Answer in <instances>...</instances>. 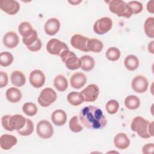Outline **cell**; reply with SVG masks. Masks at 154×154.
Returning a JSON list of instances; mask_svg holds the SVG:
<instances>
[{
    "mask_svg": "<svg viewBox=\"0 0 154 154\" xmlns=\"http://www.w3.org/2000/svg\"><path fill=\"white\" fill-rule=\"evenodd\" d=\"M119 108V102L114 99H111L105 105V109L109 114H116Z\"/></svg>",
    "mask_w": 154,
    "mask_h": 154,
    "instance_id": "d590c367",
    "label": "cell"
},
{
    "mask_svg": "<svg viewBox=\"0 0 154 154\" xmlns=\"http://www.w3.org/2000/svg\"><path fill=\"white\" fill-rule=\"evenodd\" d=\"M26 122V119L21 114L5 115L1 118V124L4 129L8 131H19L22 129Z\"/></svg>",
    "mask_w": 154,
    "mask_h": 154,
    "instance_id": "3957f363",
    "label": "cell"
},
{
    "mask_svg": "<svg viewBox=\"0 0 154 154\" xmlns=\"http://www.w3.org/2000/svg\"><path fill=\"white\" fill-rule=\"evenodd\" d=\"M54 85L58 91H64L68 88L67 79L64 75H58L54 79Z\"/></svg>",
    "mask_w": 154,
    "mask_h": 154,
    "instance_id": "cb8c5ba5",
    "label": "cell"
},
{
    "mask_svg": "<svg viewBox=\"0 0 154 154\" xmlns=\"http://www.w3.org/2000/svg\"><path fill=\"white\" fill-rule=\"evenodd\" d=\"M144 30L146 35L150 38L154 37V17H149L146 19L144 24Z\"/></svg>",
    "mask_w": 154,
    "mask_h": 154,
    "instance_id": "f1b7e54d",
    "label": "cell"
},
{
    "mask_svg": "<svg viewBox=\"0 0 154 154\" xmlns=\"http://www.w3.org/2000/svg\"><path fill=\"white\" fill-rule=\"evenodd\" d=\"M36 131L40 138L48 139L52 137L54 134V128L49 121L42 120L37 124Z\"/></svg>",
    "mask_w": 154,
    "mask_h": 154,
    "instance_id": "9c48e42d",
    "label": "cell"
},
{
    "mask_svg": "<svg viewBox=\"0 0 154 154\" xmlns=\"http://www.w3.org/2000/svg\"><path fill=\"white\" fill-rule=\"evenodd\" d=\"M153 1H150L147 2V10L148 12L150 13H154V10H153Z\"/></svg>",
    "mask_w": 154,
    "mask_h": 154,
    "instance_id": "b9f144b4",
    "label": "cell"
},
{
    "mask_svg": "<svg viewBox=\"0 0 154 154\" xmlns=\"http://www.w3.org/2000/svg\"><path fill=\"white\" fill-rule=\"evenodd\" d=\"M81 2V1H69V3L72 4L73 5H75L78 4L80 3Z\"/></svg>",
    "mask_w": 154,
    "mask_h": 154,
    "instance_id": "ee69618b",
    "label": "cell"
},
{
    "mask_svg": "<svg viewBox=\"0 0 154 154\" xmlns=\"http://www.w3.org/2000/svg\"><path fill=\"white\" fill-rule=\"evenodd\" d=\"M8 81V78L7 74L1 71L0 72V88H4L5 87Z\"/></svg>",
    "mask_w": 154,
    "mask_h": 154,
    "instance_id": "ab89813d",
    "label": "cell"
},
{
    "mask_svg": "<svg viewBox=\"0 0 154 154\" xmlns=\"http://www.w3.org/2000/svg\"><path fill=\"white\" fill-rule=\"evenodd\" d=\"M121 53L120 50L116 47L109 48L105 53L106 58L111 61H116L120 57Z\"/></svg>",
    "mask_w": 154,
    "mask_h": 154,
    "instance_id": "4dcf8cb0",
    "label": "cell"
},
{
    "mask_svg": "<svg viewBox=\"0 0 154 154\" xmlns=\"http://www.w3.org/2000/svg\"><path fill=\"white\" fill-rule=\"evenodd\" d=\"M67 49V45L57 38H51L46 44V50L51 55L60 56L63 51Z\"/></svg>",
    "mask_w": 154,
    "mask_h": 154,
    "instance_id": "ba28073f",
    "label": "cell"
},
{
    "mask_svg": "<svg viewBox=\"0 0 154 154\" xmlns=\"http://www.w3.org/2000/svg\"><path fill=\"white\" fill-rule=\"evenodd\" d=\"M70 85L75 89H79L82 87L87 82L86 76L81 72H75L70 78Z\"/></svg>",
    "mask_w": 154,
    "mask_h": 154,
    "instance_id": "ac0fdd59",
    "label": "cell"
},
{
    "mask_svg": "<svg viewBox=\"0 0 154 154\" xmlns=\"http://www.w3.org/2000/svg\"><path fill=\"white\" fill-rule=\"evenodd\" d=\"M154 144L153 143H147L143 146L142 148V152L144 154H150L153 152Z\"/></svg>",
    "mask_w": 154,
    "mask_h": 154,
    "instance_id": "60d3db41",
    "label": "cell"
},
{
    "mask_svg": "<svg viewBox=\"0 0 154 154\" xmlns=\"http://www.w3.org/2000/svg\"><path fill=\"white\" fill-rule=\"evenodd\" d=\"M125 106L131 110H134L139 108L140 105V99L135 95H129L125 99Z\"/></svg>",
    "mask_w": 154,
    "mask_h": 154,
    "instance_id": "4316f807",
    "label": "cell"
},
{
    "mask_svg": "<svg viewBox=\"0 0 154 154\" xmlns=\"http://www.w3.org/2000/svg\"><path fill=\"white\" fill-rule=\"evenodd\" d=\"M57 98L56 92L51 88L47 87L42 90L37 99V102L42 107H48L53 103Z\"/></svg>",
    "mask_w": 154,
    "mask_h": 154,
    "instance_id": "8992f818",
    "label": "cell"
},
{
    "mask_svg": "<svg viewBox=\"0 0 154 154\" xmlns=\"http://www.w3.org/2000/svg\"><path fill=\"white\" fill-rule=\"evenodd\" d=\"M13 55L8 52H2L0 54V64L3 67H7L13 61Z\"/></svg>",
    "mask_w": 154,
    "mask_h": 154,
    "instance_id": "836d02e7",
    "label": "cell"
},
{
    "mask_svg": "<svg viewBox=\"0 0 154 154\" xmlns=\"http://www.w3.org/2000/svg\"><path fill=\"white\" fill-rule=\"evenodd\" d=\"M42 42L40 39L38 38L35 43H34L32 45L30 46H26V48L29 51L31 52H37L40 50V49L42 48Z\"/></svg>",
    "mask_w": 154,
    "mask_h": 154,
    "instance_id": "f35d334b",
    "label": "cell"
},
{
    "mask_svg": "<svg viewBox=\"0 0 154 154\" xmlns=\"http://www.w3.org/2000/svg\"><path fill=\"white\" fill-rule=\"evenodd\" d=\"M68 102L73 106H78L84 101V97L81 93L77 91H72L67 96Z\"/></svg>",
    "mask_w": 154,
    "mask_h": 154,
    "instance_id": "d4e9b609",
    "label": "cell"
},
{
    "mask_svg": "<svg viewBox=\"0 0 154 154\" xmlns=\"http://www.w3.org/2000/svg\"><path fill=\"white\" fill-rule=\"evenodd\" d=\"M112 20L109 17H103L97 20L93 26V30L98 35H103L110 31L112 27Z\"/></svg>",
    "mask_w": 154,
    "mask_h": 154,
    "instance_id": "52a82bcc",
    "label": "cell"
},
{
    "mask_svg": "<svg viewBox=\"0 0 154 154\" xmlns=\"http://www.w3.org/2000/svg\"><path fill=\"white\" fill-rule=\"evenodd\" d=\"M2 42L5 47L9 49H13L19 44V38L15 32L8 31L4 34Z\"/></svg>",
    "mask_w": 154,
    "mask_h": 154,
    "instance_id": "2e32d148",
    "label": "cell"
},
{
    "mask_svg": "<svg viewBox=\"0 0 154 154\" xmlns=\"http://www.w3.org/2000/svg\"><path fill=\"white\" fill-rule=\"evenodd\" d=\"M88 40L89 38L77 34L71 37L70 44L74 48L82 52H89L88 48Z\"/></svg>",
    "mask_w": 154,
    "mask_h": 154,
    "instance_id": "30bf717a",
    "label": "cell"
},
{
    "mask_svg": "<svg viewBox=\"0 0 154 154\" xmlns=\"http://www.w3.org/2000/svg\"><path fill=\"white\" fill-rule=\"evenodd\" d=\"M33 30L31 25L28 22H22L18 26V31L23 38L28 37L32 32Z\"/></svg>",
    "mask_w": 154,
    "mask_h": 154,
    "instance_id": "f546056e",
    "label": "cell"
},
{
    "mask_svg": "<svg viewBox=\"0 0 154 154\" xmlns=\"http://www.w3.org/2000/svg\"><path fill=\"white\" fill-rule=\"evenodd\" d=\"M81 93L85 102H92L97 99L99 94V88L96 84H89Z\"/></svg>",
    "mask_w": 154,
    "mask_h": 154,
    "instance_id": "8fae6325",
    "label": "cell"
},
{
    "mask_svg": "<svg viewBox=\"0 0 154 154\" xmlns=\"http://www.w3.org/2000/svg\"><path fill=\"white\" fill-rule=\"evenodd\" d=\"M0 8L10 15H14L20 10V5L16 1L1 0L0 1Z\"/></svg>",
    "mask_w": 154,
    "mask_h": 154,
    "instance_id": "5bb4252c",
    "label": "cell"
},
{
    "mask_svg": "<svg viewBox=\"0 0 154 154\" xmlns=\"http://www.w3.org/2000/svg\"><path fill=\"white\" fill-rule=\"evenodd\" d=\"M5 96L8 101L11 103H17L22 99V93L16 87H10L8 88L5 93Z\"/></svg>",
    "mask_w": 154,
    "mask_h": 154,
    "instance_id": "44dd1931",
    "label": "cell"
},
{
    "mask_svg": "<svg viewBox=\"0 0 154 154\" xmlns=\"http://www.w3.org/2000/svg\"><path fill=\"white\" fill-rule=\"evenodd\" d=\"M22 111L26 116L32 117L37 114L38 109L35 103L32 102H26L23 105Z\"/></svg>",
    "mask_w": 154,
    "mask_h": 154,
    "instance_id": "1f68e13d",
    "label": "cell"
},
{
    "mask_svg": "<svg viewBox=\"0 0 154 154\" xmlns=\"http://www.w3.org/2000/svg\"><path fill=\"white\" fill-rule=\"evenodd\" d=\"M34 131V124L31 120L26 119V122L25 126L17 131V133L21 136H29L32 134Z\"/></svg>",
    "mask_w": 154,
    "mask_h": 154,
    "instance_id": "d6a6232c",
    "label": "cell"
},
{
    "mask_svg": "<svg viewBox=\"0 0 154 154\" xmlns=\"http://www.w3.org/2000/svg\"><path fill=\"white\" fill-rule=\"evenodd\" d=\"M131 128L133 132L137 133L142 138H149L153 137V122H149L141 116H137L133 119Z\"/></svg>",
    "mask_w": 154,
    "mask_h": 154,
    "instance_id": "7a4b0ae2",
    "label": "cell"
},
{
    "mask_svg": "<svg viewBox=\"0 0 154 154\" xmlns=\"http://www.w3.org/2000/svg\"><path fill=\"white\" fill-rule=\"evenodd\" d=\"M124 66L130 71L136 70L139 66V60L137 56L134 55H128L124 60Z\"/></svg>",
    "mask_w": 154,
    "mask_h": 154,
    "instance_id": "484cf974",
    "label": "cell"
},
{
    "mask_svg": "<svg viewBox=\"0 0 154 154\" xmlns=\"http://www.w3.org/2000/svg\"><path fill=\"white\" fill-rule=\"evenodd\" d=\"M38 38L37 32L35 29H34L32 32L28 37L22 38V42L26 46H28L35 43Z\"/></svg>",
    "mask_w": 154,
    "mask_h": 154,
    "instance_id": "8d00e7d4",
    "label": "cell"
},
{
    "mask_svg": "<svg viewBox=\"0 0 154 154\" xmlns=\"http://www.w3.org/2000/svg\"><path fill=\"white\" fill-rule=\"evenodd\" d=\"M51 120L55 125L61 126L66 123L67 114L63 109H56L52 113Z\"/></svg>",
    "mask_w": 154,
    "mask_h": 154,
    "instance_id": "ffe728a7",
    "label": "cell"
},
{
    "mask_svg": "<svg viewBox=\"0 0 154 154\" xmlns=\"http://www.w3.org/2000/svg\"><path fill=\"white\" fill-rule=\"evenodd\" d=\"M103 48V43L96 38H89L88 48L89 51L99 53L101 52Z\"/></svg>",
    "mask_w": 154,
    "mask_h": 154,
    "instance_id": "83f0119b",
    "label": "cell"
},
{
    "mask_svg": "<svg viewBox=\"0 0 154 154\" xmlns=\"http://www.w3.org/2000/svg\"><path fill=\"white\" fill-rule=\"evenodd\" d=\"M61 61L65 64L67 69L74 70L81 68V60L76 54L69 49L65 50L60 55Z\"/></svg>",
    "mask_w": 154,
    "mask_h": 154,
    "instance_id": "5b68a950",
    "label": "cell"
},
{
    "mask_svg": "<svg viewBox=\"0 0 154 154\" xmlns=\"http://www.w3.org/2000/svg\"><path fill=\"white\" fill-rule=\"evenodd\" d=\"M79 117L82 125L91 130L102 129L107 124L106 119L102 111L95 106L84 107L81 109Z\"/></svg>",
    "mask_w": 154,
    "mask_h": 154,
    "instance_id": "6da1fadb",
    "label": "cell"
},
{
    "mask_svg": "<svg viewBox=\"0 0 154 154\" xmlns=\"http://www.w3.org/2000/svg\"><path fill=\"white\" fill-rule=\"evenodd\" d=\"M60 22L55 17L49 19L45 23L44 29L46 34L49 35H55L60 30Z\"/></svg>",
    "mask_w": 154,
    "mask_h": 154,
    "instance_id": "9a60e30c",
    "label": "cell"
},
{
    "mask_svg": "<svg viewBox=\"0 0 154 154\" xmlns=\"http://www.w3.org/2000/svg\"><path fill=\"white\" fill-rule=\"evenodd\" d=\"M29 80L31 85L36 88L42 87L45 82L46 78L44 73L38 69L32 70L29 75Z\"/></svg>",
    "mask_w": 154,
    "mask_h": 154,
    "instance_id": "4fadbf2b",
    "label": "cell"
},
{
    "mask_svg": "<svg viewBox=\"0 0 154 154\" xmlns=\"http://www.w3.org/2000/svg\"><path fill=\"white\" fill-rule=\"evenodd\" d=\"M128 4L131 7L133 14H137L141 13L143 10V7L141 2L137 1H129Z\"/></svg>",
    "mask_w": 154,
    "mask_h": 154,
    "instance_id": "74e56055",
    "label": "cell"
},
{
    "mask_svg": "<svg viewBox=\"0 0 154 154\" xmlns=\"http://www.w3.org/2000/svg\"><path fill=\"white\" fill-rule=\"evenodd\" d=\"M109 9L111 12L119 17L130 18L133 13L129 5L123 0H112L109 2Z\"/></svg>",
    "mask_w": 154,
    "mask_h": 154,
    "instance_id": "277c9868",
    "label": "cell"
},
{
    "mask_svg": "<svg viewBox=\"0 0 154 154\" xmlns=\"http://www.w3.org/2000/svg\"><path fill=\"white\" fill-rule=\"evenodd\" d=\"M149 85L147 78L142 75L135 76L131 82V86L134 91L138 93H143L146 91Z\"/></svg>",
    "mask_w": 154,
    "mask_h": 154,
    "instance_id": "7c38bea8",
    "label": "cell"
},
{
    "mask_svg": "<svg viewBox=\"0 0 154 154\" xmlns=\"http://www.w3.org/2000/svg\"><path fill=\"white\" fill-rule=\"evenodd\" d=\"M17 143V138L8 134H3L0 137V146L4 150H8L14 146Z\"/></svg>",
    "mask_w": 154,
    "mask_h": 154,
    "instance_id": "e0dca14e",
    "label": "cell"
},
{
    "mask_svg": "<svg viewBox=\"0 0 154 154\" xmlns=\"http://www.w3.org/2000/svg\"><path fill=\"white\" fill-rule=\"evenodd\" d=\"M81 68L85 72H89L93 69L95 66V61L93 57L90 55H83L80 58Z\"/></svg>",
    "mask_w": 154,
    "mask_h": 154,
    "instance_id": "603a6c76",
    "label": "cell"
},
{
    "mask_svg": "<svg viewBox=\"0 0 154 154\" xmlns=\"http://www.w3.org/2000/svg\"><path fill=\"white\" fill-rule=\"evenodd\" d=\"M70 130L75 133H78L83 130V127L79 124L78 117L76 116L72 117L69 121Z\"/></svg>",
    "mask_w": 154,
    "mask_h": 154,
    "instance_id": "e575fe53",
    "label": "cell"
},
{
    "mask_svg": "<svg viewBox=\"0 0 154 154\" xmlns=\"http://www.w3.org/2000/svg\"><path fill=\"white\" fill-rule=\"evenodd\" d=\"M114 144L119 149H126L129 146L130 140L127 135L123 132H120L114 138Z\"/></svg>",
    "mask_w": 154,
    "mask_h": 154,
    "instance_id": "d6986e66",
    "label": "cell"
},
{
    "mask_svg": "<svg viewBox=\"0 0 154 154\" xmlns=\"http://www.w3.org/2000/svg\"><path fill=\"white\" fill-rule=\"evenodd\" d=\"M148 51L151 54H154V41H152L149 45H148Z\"/></svg>",
    "mask_w": 154,
    "mask_h": 154,
    "instance_id": "7bdbcfd3",
    "label": "cell"
},
{
    "mask_svg": "<svg viewBox=\"0 0 154 154\" xmlns=\"http://www.w3.org/2000/svg\"><path fill=\"white\" fill-rule=\"evenodd\" d=\"M10 80L13 85L16 87H20L25 84L26 78L22 72L19 70H14L11 74Z\"/></svg>",
    "mask_w": 154,
    "mask_h": 154,
    "instance_id": "7402d4cb",
    "label": "cell"
}]
</instances>
